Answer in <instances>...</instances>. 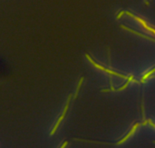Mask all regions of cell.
Segmentation results:
<instances>
[{"mask_svg":"<svg viewBox=\"0 0 155 148\" xmlns=\"http://www.w3.org/2000/svg\"><path fill=\"white\" fill-rule=\"evenodd\" d=\"M140 126H142V125H141V123H135V124L133 125V126L132 127V129H131V130L128 132V134H127V135H126L124 137H123V138H121V139L119 142H117V143H116V144H117V145L121 144L124 143L126 140H128V139H129V137H131V136H132V135H133L135 133V131L137 130V128H138Z\"/></svg>","mask_w":155,"mask_h":148,"instance_id":"obj_4","label":"cell"},{"mask_svg":"<svg viewBox=\"0 0 155 148\" xmlns=\"http://www.w3.org/2000/svg\"><path fill=\"white\" fill-rule=\"evenodd\" d=\"M71 99H72V95H70V96H69V97H68V100H67V102H66V106H65V109H64L63 113H62L61 116L59 117V119H58V121L56 122L55 126H54V128H53V131L51 132V135H54V134L55 133V131H56V129L58 128L59 125L61 124V122L63 121V119H64V118H65V116H66V112H67V110H68V107H69V104H70V101H71Z\"/></svg>","mask_w":155,"mask_h":148,"instance_id":"obj_3","label":"cell"},{"mask_svg":"<svg viewBox=\"0 0 155 148\" xmlns=\"http://www.w3.org/2000/svg\"><path fill=\"white\" fill-rule=\"evenodd\" d=\"M85 57L87 58V60L94 66L95 67H96L97 69H100V70H102V71H104V72H105V73H107V74H109V75H115V76H119V77H121V78H123V79H127L128 77L126 76V75H121V74H120V73H117V72H115V71H113V70H110V69H107V68H105V67H103L102 66H100V65H98L97 63H95L94 60H92V59L90 57V55H88V54H85Z\"/></svg>","mask_w":155,"mask_h":148,"instance_id":"obj_1","label":"cell"},{"mask_svg":"<svg viewBox=\"0 0 155 148\" xmlns=\"http://www.w3.org/2000/svg\"><path fill=\"white\" fill-rule=\"evenodd\" d=\"M123 15H128V16H132L133 18H134L135 20H137L145 29L146 30H148V31H150V32H151L153 35H155V28H153V27H151V26H150L142 18H141V17H139V16H134L133 14H132V13H130V12H128V11H123Z\"/></svg>","mask_w":155,"mask_h":148,"instance_id":"obj_2","label":"cell"},{"mask_svg":"<svg viewBox=\"0 0 155 148\" xmlns=\"http://www.w3.org/2000/svg\"><path fill=\"white\" fill-rule=\"evenodd\" d=\"M67 144H68V142H65L63 144H62V146H61L60 148H66V146L67 145Z\"/></svg>","mask_w":155,"mask_h":148,"instance_id":"obj_9","label":"cell"},{"mask_svg":"<svg viewBox=\"0 0 155 148\" xmlns=\"http://www.w3.org/2000/svg\"><path fill=\"white\" fill-rule=\"evenodd\" d=\"M136 82V83H139L137 80H135L134 79V77H133V75H130V76H128V78H127V81H126V83L123 84L122 86H121V87H119V88H116V89L114 90L115 92H121V91H122V90H124L125 88L128 86V84L131 83V82Z\"/></svg>","mask_w":155,"mask_h":148,"instance_id":"obj_6","label":"cell"},{"mask_svg":"<svg viewBox=\"0 0 155 148\" xmlns=\"http://www.w3.org/2000/svg\"><path fill=\"white\" fill-rule=\"evenodd\" d=\"M120 26H121V28L124 29V30H127V31H129V32H131V33H133V34H135V35H137V36H139V37H143V38H145V39H148V40H151V41L155 42V39H154V38H152V37H146V36H144V35H142V34H141V33H138V32H136V31L133 30V29H131V28H129V27H127V26L122 25H121Z\"/></svg>","mask_w":155,"mask_h":148,"instance_id":"obj_5","label":"cell"},{"mask_svg":"<svg viewBox=\"0 0 155 148\" xmlns=\"http://www.w3.org/2000/svg\"><path fill=\"white\" fill-rule=\"evenodd\" d=\"M83 77H81V79H80V81H79V83H78V84H77L75 93V96H74L75 98H76V96H77V95H78V93H79V90H80L81 85H82V84H83Z\"/></svg>","mask_w":155,"mask_h":148,"instance_id":"obj_8","label":"cell"},{"mask_svg":"<svg viewBox=\"0 0 155 148\" xmlns=\"http://www.w3.org/2000/svg\"><path fill=\"white\" fill-rule=\"evenodd\" d=\"M153 73H155V67L154 68H152L151 70H150V71H148L142 77V79H141V83H144L148 78H150L151 76V75L153 74Z\"/></svg>","mask_w":155,"mask_h":148,"instance_id":"obj_7","label":"cell"},{"mask_svg":"<svg viewBox=\"0 0 155 148\" xmlns=\"http://www.w3.org/2000/svg\"><path fill=\"white\" fill-rule=\"evenodd\" d=\"M145 4H146V6H148V5H149V2H148V0H145Z\"/></svg>","mask_w":155,"mask_h":148,"instance_id":"obj_10","label":"cell"}]
</instances>
